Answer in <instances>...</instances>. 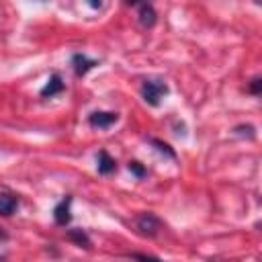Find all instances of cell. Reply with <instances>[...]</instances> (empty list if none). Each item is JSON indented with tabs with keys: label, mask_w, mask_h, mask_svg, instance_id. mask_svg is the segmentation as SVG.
<instances>
[{
	"label": "cell",
	"mask_w": 262,
	"mask_h": 262,
	"mask_svg": "<svg viewBox=\"0 0 262 262\" xmlns=\"http://www.w3.org/2000/svg\"><path fill=\"white\" fill-rule=\"evenodd\" d=\"M166 94H168V84L164 80H151V78L143 80V84H141V96H143V100L149 106H158L160 100Z\"/></svg>",
	"instance_id": "6da1fadb"
},
{
	"label": "cell",
	"mask_w": 262,
	"mask_h": 262,
	"mask_svg": "<svg viewBox=\"0 0 262 262\" xmlns=\"http://www.w3.org/2000/svg\"><path fill=\"white\" fill-rule=\"evenodd\" d=\"M117 121H119V115L113 113V111H94L88 117V125L94 127V129H108Z\"/></svg>",
	"instance_id": "7a4b0ae2"
},
{
	"label": "cell",
	"mask_w": 262,
	"mask_h": 262,
	"mask_svg": "<svg viewBox=\"0 0 262 262\" xmlns=\"http://www.w3.org/2000/svg\"><path fill=\"white\" fill-rule=\"evenodd\" d=\"M53 219L57 225H68L72 221V196L68 194L66 199H61L55 209H53Z\"/></svg>",
	"instance_id": "3957f363"
},
{
	"label": "cell",
	"mask_w": 262,
	"mask_h": 262,
	"mask_svg": "<svg viewBox=\"0 0 262 262\" xmlns=\"http://www.w3.org/2000/svg\"><path fill=\"white\" fill-rule=\"evenodd\" d=\"M160 225H162V221L154 213H141L137 217V229L141 233H145V235H156V231L160 229Z\"/></svg>",
	"instance_id": "277c9868"
},
{
	"label": "cell",
	"mask_w": 262,
	"mask_h": 262,
	"mask_svg": "<svg viewBox=\"0 0 262 262\" xmlns=\"http://www.w3.org/2000/svg\"><path fill=\"white\" fill-rule=\"evenodd\" d=\"M72 66H74L76 76H86L94 66H98V61L92 59V57H88L86 53H74L72 55Z\"/></svg>",
	"instance_id": "5b68a950"
},
{
	"label": "cell",
	"mask_w": 262,
	"mask_h": 262,
	"mask_svg": "<svg viewBox=\"0 0 262 262\" xmlns=\"http://www.w3.org/2000/svg\"><path fill=\"white\" fill-rule=\"evenodd\" d=\"M63 80H61V76L59 74H51L49 76V80H47V84L41 88V96L43 98H47V96H55V94H59L61 90H63Z\"/></svg>",
	"instance_id": "8992f818"
},
{
	"label": "cell",
	"mask_w": 262,
	"mask_h": 262,
	"mask_svg": "<svg viewBox=\"0 0 262 262\" xmlns=\"http://www.w3.org/2000/svg\"><path fill=\"white\" fill-rule=\"evenodd\" d=\"M96 168H98V174H102V176H106V174H113L115 170H117V162H115V158H111L104 149L102 151H98V158H96Z\"/></svg>",
	"instance_id": "52a82bcc"
},
{
	"label": "cell",
	"mask_w": 262,
	"mask_h": 262,
	"mask_svg": "<svg viewBox=\"0 0 262 262\" xmlns=\"http://www.w3.org/2000/svg\"><path fill=\"white\" fill-rule=\"evenodd\" d=\"M156 20H158V14H156L154 6L151 4H139V23H141V27L149 29V27L156 25Z\"/></svg>",
	"instance_id": "ba28073f"
},
{
	"label": "cell",
	"mask_w": 262,
	"mask_h": 262,
	"mask_svg": "<svg viewBox=\"0 0 262 262\" xmlns=\"http://www.w3.org/2000/svg\"><path fill=\"white\" fill-rule=\"evenodd\" d=\"M68 237H70L76 246H80V248H90V246H92L88 233H86L84 229H80V227H76V229H68Z\"/></svg>",
	"instance_id": "9c48e42d"
},
{
	"label": "cell",
	"mask_w": 262,
	"mask_h": 262,
	"mask_svg": "<svg viewBox=\"0 0 262 262\" xmlns=\"http://www.w3.org/2000/svg\"><path fill=\"white\" fill-rule=\"evenodd\" d=\"M14 209H16V196H12L8 192H0V215L8 217V215H12Z\"/></svg>",
	"instance_id": "30bf717a"
},
{
	"label": "cell",
	"mask_w": 262,
	"mask_h": 262,
	"mask_svg": "<svg viewBox=\"0 0 262 262\" xmlns=\"http://www.w3.org/2000/svg\"><path fill=\"white\" fill-rule=\"evenodd\" d=\"M151 145H154V147H156L160 154L168 156L170 160H174V158H176V151H174V149H172V147H170L166 141H162V139H151Z\"/></svg>",
	"instance_id": "8fae6325"
},
{
	"label": "cell",
	"mask_w": 262,
	"mask_h": 262,
	"mask_svg": "<svg viewBox=\"0 0 262 262\" xmlns=\"http://www.w3.org/2000/svg\"><path fill=\"white\" fill-rule=\"evenodd\" d=\"M129 170H131V174H135L137 178H143L145 174H147V170L143 168V164H139V162H129Z\"/></svg>",
	"instance_id": "7c38bea8"
},
{
	"label": "cell",
	"mask_w": 262,
	"mask_h": 262,
	"mask_svg": "<svg viewBox=\"0 0 262 262\" xmlns=\"http://www.w3.org/2000/svg\"><path fill=\"white\" fill-rule=\"evenodd\" d=\"M248 90L252 92V94H260V90H262V80L256 76L252 82H250V86H248Z\"/></svg>",
	"instance_id": "4fadbf2b"
},
{
	"label": "cell",
	"mask_w": 262,
	"mask_h": 262,
	"mask_svg": "<svg viewBox=\"0 0 262 262\" xmlns=\"http://www.w3.org/2000/svg\"><path fill=\"white\" fill-rule=\"evenodd\" d=\"M133 258L137 262H164V260H160L156 256H149V254H133Z\"/></svg>",
	"instance_id": "5bb4252c"
},
{
	"label": "cell",
	"mask_w": 262,
	"mask_h": 262,
	"mask_svg": "<svg viewBox=\"0 0 262 262\" xmlns=\"http://www.w3.org/2000/svg\"><path fill=\"white\" fill-rule=\"evenodd\" d=\"M6 237H8V235H6V231L0 227V239H6Z\"/></svg>",
	"instance_id": "9a60e30c"
},
{
	"label": "cell",
	"mask_w": 262,
	"mask_h": 262,
	"mask_svg": "<svg viewBox=\"0 0 262 262\" xmlns=\"http://www.w3.org/2000/svg\"><path fill=\"white\" fill-rule=\"evenodd\" d=\"M90 6H92V8H100L102 4H100V2H90Z\"/></svg>",
	"instance_id": "2e32d148"
}]
</instances>
